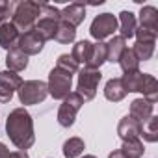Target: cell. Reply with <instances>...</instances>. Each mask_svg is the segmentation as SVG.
<instances>
[{
  "instance_id": "1",
  "label": "cell",
  "mask_w": 158,
  "mask_h": 158,
  "mask_svg": "<svg viewBox=\"0 0 158 158\" xmlns=\"http://www.w3.org/2000/svg\"><path fill=\"white\" fill-rule=\"evenodd\" d=\"M6 134L10 141L19 149L26 151L34 145L35 134H34V119L26 108H15L10 112L6 119Z\"/></svg>"
},
{
  "instance_id": "2",
  "label": "cell",
  "mask_w": 158,
  "mask_h": 158,
  "mask_svg": "<svg viewBox=\"0 0 158 158\" xmlns=\"http://www.w3.org/2000/svg\"><path fill=\"white\" fill-rule=\"evenodd\" d=\"M39 15H41V4L39 2L23 0V2H15V10H13V15H11V23L19 30V34H26V32L34 30Z\"/></svg>"
},
{
  "instance_id": "3",
  "label": "cell",
  "mask_w": 158,
  "mask_h": 158,
  "mask_svg": "<svg viewBox=\"0 0 158 158\" xmlns=\"http://www.w3.org/2000/svg\"><path fill=\"white\" fill-rule=\"evenodd\" d=\"M101 78H102L101 69H89V67H84V69L78 71L76 93L84 99V102H86V101H93V99H95Z\"/></svg>"
},
{
  "instance_id": "4",
  "label": "cell",
  "mask_w": 158,
  "mask_h": 158,
  "mask_svg": "<svg viewBox=\"0 0 158 158\" xmlns=\"http://www.w3.org/2000/svg\"><path fill=\"white\" fill-rule=\"evenodd\" d=\"M71 88H73V74L54 67L50 73H48V82H47V89H48V95L52 99H58V101H63L69 93H71Z\"/></svg>"
},
{
  "instance_id": "5",
  "label": "cell",
  "mask_w": 158,
  "mask_h": 158,
  "mask_svg": "<svg viewBox=\"0 0 158 158\" xmlns=\"http://www.w3.org/2000/svg\"><path fill=\"white\" fill-rule=\"evenodd\" d=\"M17 95H19V101L21 104L24 106H30V104H39L47 99L48 95V89H47V82L43 80H26L21 84V88L17 89Z\"/></svg>"
},
{
  "instance_id": "6",
  "label": "cell",
  "mask_w": 158,
  "mask_h": 158,
  "mask_svg": "<svg viewBox=\"0 0 158 158\" xmlns=\"http://www.w3.org/2000/svg\"><path fill=\"white\" fill-rule=\"evenodd\" d=\"M82 106H84V99L78 95L76 91H71V93L63 99V102H61V106H60V110H58V123H60L63 128L73 127V125H74V119H76V114L80 112Z\"/></svg>"
},
{
  "instance_id": "7",
  "label": "cell",
  "mask_w": 158,
  "mask_h": 158,
  "mask_svg": "<svg viewBox=\"0 0 158 158\" xmlns=\"http://www.w3.org/2000/svg\"><path fill=\"white\" fill-rule=\"evenodd\" d=\"M117 30V17L112 13H101L93 19L91 26H89V34L93 39L102 41L110 35H114Z\"/></svg>"
},
{
  "instance_id": "8",
  "label": "cell",
  "mask_w": 158,
  "mask_h": 158,
  "mask_svg": "<svg viewBox=\"0 0 158 158\" xmlns=\"http://www.w3.org/2000/svg\"><path fill=\"white\" fill-rule=\"evenodd\" d=\"M43 47H45V41L37 35V32H35V30H30V32H26V34H21V35H19L17 48H19L21 52H24L28 58H30V56L39 54V52L43 50Z\"/></svg>"
},
{
  "instance_id": "9",
  "label": "cell",
  "mask_w": 158,
  "mask_h": 158,
  "mask_svg": "<svg viewBox=\"0 0 158 158\" xmlns=\"http://www.w3.org/2000/svg\"><path fill=\"white\" fill-rule=\"evenodd\" d=\"M86 19V6L80 4V2H74V4H69L65 6L63 10H60V21L71 24V26H78L82 24Z\"/></svg>"
},
{
  "instance_id": "10",
  "label": "cell",
  "mask_w": 158,
  "mask_h": 158,
  "mask_svg": "<svg viewBox=\"0 0 158 158\" xmlns=\"http://www.w3.org/2000/svg\"><path fill=\"white\" fill-rule=\"evenodd\" d=\"M152 110H154V104H151L149 101H145L143 97L141 99H134L130 102V117L136 119L139 125H143L151 115H152Z\"/></svg>"
},
{
  "instance_id": "11",
  "label": "cell",
  "mask_w": 158,
  "mask_h": 158,
  "mask_svg": "<svg viewBox=\"0 0 158 158\" xmlns=\"http://www.w3.org/2000/svg\"><path fill=\"white\" fill-rule=\"evenodd\" d=\"M19 30L13 26L11 21H6L0 24V47L6 48V50H11V48H17V41H19Z\"/></svg>"
},
{
  "instance_id": "12",
  "label": "cell",
  "mask_w": 158,
  "mask_h": 158,
  "mask_svg": "<svg viewBox=\"0 0 158 158\" xmlns=\"http://www.w3.org/2000/svg\"><path fill=\"white\" fill-rule=\"evenodd\" d=\"M138 28V19L132 11H121L119 13V21H117V30L119 35L127 41L130 37H134V32Z\"/></svg>"
},
{
  "instance_id": "13",
  "label": "cell",
  "mask_w": 158,
  "mask_h": 158,
  "mask_svg": "<svg viewBox=\"0 0 158 158\" xmlns=\"http://www.w3.org/2000/svg\"><path fill=\"white\" fill-rule=\"evenodd\" d=\"M139 132H141V125H139L136 119H132L130 115H125V117L119 121V125H117V134H119V138H121L123 141L139 138Z\"/></svg>"
},
{
  "instance_id": "14",
  "label": "cell",
  "mask_w": 158,
  "mask_h": 158,
  "mask_svg": "<svg viewBox=\"0 0 158 158\" xmlns=\"http://www.w3.org/2000/svg\"><path fill=\"white\" fill-rule=\"evenodd\" d=\"M58 19H52V17H39L37 19V23H35V26H34V30L37 32V35L47 43V41H50V39H54V34H56V30H58Z\"/></svg>"
},
{
  "instance_id": "15",
  "label": "cell",
  "mask_w": 158,
  "mask_h": 158,
  "mask_svg": "<svg viewBox=\"0 0 158 158\" xmlns=\"http://www.w3.org/2000/svg\"><path fill=\"white\" fill-rule=\"evenodd\" d=\"M143 82H145V73H141V71L125 73L121 76V84H123L127 93H141Z\"/></svg>"
},
{
  "instance_id": "16",
  "label": "cell",
  "mask_w": 158,
  "mask_h": 158,
  "mask_svg": "<svg viewBox=\"0 0 158 158\" xmlns=\"http://www.w3.org/2000/svg\"><path fill=\"white\" fill-rule=\"evenodd\" d=\"M6 65H8V71L21 73V71H24L28 67V56L24 52H21L19 48H11V50H8Z\"/></svg>"
},
{
  "instance_id": "17",
  "label": "cell",
  "mask_w": 158,
  "mask_h": 158,
  "mask_svg": "<svg viewBox=\"0 0 158 158\" xmlns=\"http://www.w3.org/2000/svg\"><path fill=\"white\" fill-rule=\"evenodd\" d=\"M139 26L158 32V10L154 6H143L139 10Z\"/></svg>"
},
{
  "instance_id": "18",
  "label": "cell",
  "mask_w": 158,
  "mask_h": 158,
  "mask_svg": "<svg viewBox=\"0 0 158 158\" xmlns=\"http://www.w3.org/2000/svg\"><path fill=\"white\" fill-rule=\"evenodd\" d=\"M104 97L112 102H119L127 97V91L121 84V78H110L104 86Z\"/></svg>"
},
{
  "instance_id": "19",
  "label": "cell",
  "mask_w": 158,
  "mask_h": 158,
  "mask_svg": "<svg viewBox=\"0 0 158 158\" xmlns=\"http://www.w3.org/2000/svg\"><path fill=\"white\" fill-rule=\"evenodd\" d=\"M127 48V41L121 35H114L108 43H106V61H119L121 54Z\"/></svg>"
},
{
  "instance_id": "20",
  "label": "cell",
  "mask_w": 158,
  "mask_h": 158,
  "mask_svg": "<svg viewBox=\"0 0 158 158\" xmlns=\"http://www.w3.org/2000/svg\"><path fill=\"white\" fill-rule=\"evenodd\" d=\"M106 61V43L102 41H97L93 43L91 47V54H89V60L84 67H89V69H101V65Z\"/></svg>"
},
{
  "instance_id": "21",
  "label": "cell",
  "mask_w": 158,
  "mask_h": 158,
  "mask_svg": "<svg viewBox=\"0 0 158 158\" xmlns=\"http://www.w3.org/2000/svg\"><path fill=\"white\" fill-rule=\"evenodd\" d=\"M91 47H93V43L91 41H88V39H82V41H78L74 47H73V52H71V56H73V60L80 65V63H88V60H89V54H91Z\"/></svg>"
},
{
  "instance_id": "22",
  "label": "cell",
  "mask_w": 158,
  "mask_h": 158,
  "mask_svg": "<svg viewBox=\"0 0 158 158\" xmlns=\"http://www.w3.org/2000/svg\"><path fill=\"white\" fill-rule=\"evenodd\" d=\"M119 151L125 154V158H141L145 154V147H143V143H141L139 138L123 141V145H121Z\"/></svg>"
},
{
  "instance_id": "23",
  "label": "cell",
  "mask_w": 158,
  "mask_h": 158,
  "mask_svg": "<svg viewBox=\"0 0 158 158\" xmlns=\"http://www.w3.org/2000/svg\"><path fill=\"white\" fill-rule=\"evenodd\" d=\"M74 37H76V28L67 24V23H63V21H60L58 23V30L54 34V39L58 43H61V45H69V43L74 41Z\"/></svg>"
},
{
  "instance_id": "24",
  "label": "cell",
  "mask_w": 158,
  "mask_h": 158,
  "mask_svg": "<svg viewBox=\"0 0 158 158\" xmlns=\"http://www.w3.org/2000/svg\"><path fill=\"white\" fill-rule=\"evenodd\" d=\"M86 149V143L82 138H69L63 143V156L65 158H78Z\"/></svg>"
},
{
  "instance_id": "25",
  "label": "cell",
  "mask_w": 158,
  "mask_h": 158,
  "mask_svg": "<svg viewBox=\"0 0 158 158\" xmlns=\"http://www.w3.org/2000/svg\"><path fill=\"white\" fill-rule=\"evenodd\" d=\"M139 136H143V139L149 141V143L158 141V117H156V115H151V117L141 125Z\"/></svg>"
},
{
  "instance_id": "26",
  "label": "cell",
  "mask_w": 158,
  "mask_h": 158,
  "mask_svg": "<svg viewBox=\"0 0 158 158\" xmlns=\"http://www.w3.org/2000/svg\"><path fill=\"white\" fill-rule=\"evenodd\" d=\"M141 93H143V99L149 101L151 104H154L156 99H158V82H156V78L152 74H149V73H145V82H143Z\"/></svg>"
},
{
  "instance_id": "27",
  "label": "cell",
  "mask_w": 158,
  "mask_h": 158,
  "mask_svg": "<svg viewBox=\"0 0 158 158\" xmlns=\"http://www.w3.org/2000/svg\"><path fill=\"white\" fill-rule=\"evenodd\" d=\"M154 43L156 41H136L132 47V52L139 61H149L154 54Z\"/></svg>"
},
{
  "instance_id": "28",
  "label": "cell",
  "mask_w": 158,
  "mask_h": 158,
  "mask_svg": "<svg viewBox=\"0 0 158 158\" xmlns=\"http://www.w3.org/2000/svg\"><path fill=\"white\" fill-rule=\"evenodd\" d=\"M123 69V73H134V71H139V60L136 58V54L132 52V48H125V52L121 54L119 61H117Z\"/></svg>"
},
{
  "instance_id": "29",
  "label": "cell",
  "mask_w": 158,
  "mask_h": 158,
  "mask_svg": "<svg viewBox=\"0 0 158 158\" xmlns=\"http://www.w3.org/2000/svg\"><path fill=\"white\" fill-rule=\"evenodd\" d=\"M0 84L6 86V88H10L11 91H17L21 88V84H23V78L17 73L6 69V71H0Z\"/></svg>"
},
{
  "instance_id": "30",
  "label": "cell",
  "mask_w": 158,
  "mask_h": 158,
  "mask_svg": "<svg viewBox=\"0 0 158 158\" xmlns=\"http://www.w3.org/2000/svg\"><path fill=\"white\" fill-rule=\"evenodd\" d=\"M56 67L61 69V71H65V73H69V74H74V73L80 71V65L73 60L71 54H60L58 61H56Z\"/></svg>"
},
{
  "instance_id": "31",
  "label": "cell",
  "mask_w": 158,
  "mask_h": 158,
  "mask_svg": "<svg viewBox=\"0 0 158 158\" xmlns=\"http://www.w3.org/2000/svg\"><path fill=\"white\" fill-rule=\"evenodd\" d=\"M15 10V2H6V0H0V23H6Z\"/></svg>"
},
{
  "instance_id": "32",
  "label": "cell",
  "mask_w": 158,
  "mask_h": 158,
  "mask_svg": "<svg viewBox=\"0 0 158 158\" xmlns=\"http://www.w3.org/2000/svg\"><path fill=\"white\" fill-rule=\"evenodd\" d=\"M134 35H136V41H156L158 32H152V30H147V28L138 26L136 32H134Z\"/></svg>"
},
{
  "instance_id": "33",
  "label": "cell",
  "mask_w": 158,
  "mask_h": 158,
  "mask_svg": "<svg viewBox=\"0 0 158 158\" xmlns=\"http://www.w3.org/2000/svg\"><path fill=\"white\" fill-rule=\"evenodd\" d=\"M39 17H52L60 21V10L52 4H41V15Z\"/></svg>"
},
{
  "instance_id": "34",
  "label": "cell",
  "mask_w": 158,
  "mask_h": 158,
  "mask_svg": "<svg viewBox=\"0 0 158 158\" xmlns=\"http://www.w3.org/2000/svg\"><path fill=\"white\" fill-rule=\"evenodd\" d=\"M13 93L15 91H11L10 88H6V86H2V84H0V102H10L11 99H13Z\"/></svg>"
},
{
  "instance_id": "35",
  "label": "cell",
  "mask_w": 158,
  "mask_h": 158,
  "mask_svg": "<svg viewBox=\"0 0 158 158\" xmlns=\"http://www.w3.org/2000/svg\"><path fill=\"white\" fill-rule=\"evenodd\" d=\"M0 158H11V152H10V149L0 141Z\"/></svg>"
},
{
  "instance_id": "36",
  "label": "cell",
  "mask_w": 158,
  "mask_h": 158,
  "mask_svg": "<svg viewBox=\"0 0 158 158\" xmlns=\"http://www.w3.org/2000/svg\"><path fill=\"white\" fill-rule=\"evenodd\" d=\"M11 158H30V156H28L26 151H19V149H17V151L11 152Z\"/></svg>"
},
{
  "instance_id": "37",
  "label": "cell",
  "mask_w": 158,
  "mask_h": 158,
  "mask_svg": "<svg viewBox=\"0 0 158 158\" xmlns=\"http://www.w3.org/2000/svg\"><path fill=\"white\" fill-rule=\"evenodd\" d=\"M108 158H125V154H123V152H121V151L117 149V151L110 152V154H108Z\"/></svg>"
},
{
  "instance_id": "38",
  "label": "cell",
  "mask_w": 158,
  "mask_h": 158,
  "mask_svg": "<svg viewBox=\"0 0 158 158\" xmlns=\"http://www.w3.org/2000/svg\"><path fill=\"white\" fill-rule=\"evenodd\" d=\"M82 158H97V156H93V154H84Z\"/></svg>"
},
{
  "instance_id": "39",
  "label": "cell",
  "mask_w": 158,
  "mask_h": 158,
  "mask_svg": "<svg viewBox=\"0 0 158 158\" xmlns=\"http://www.w3.org/2000/svg\"><path fill=\"white\" fill-rule=\"evenodd\" d=\"M0 24H2V23H0Z\"/></svg>"
}]
</instances>
